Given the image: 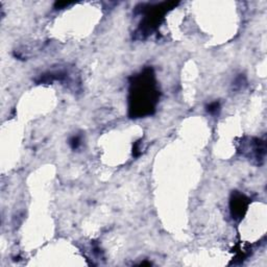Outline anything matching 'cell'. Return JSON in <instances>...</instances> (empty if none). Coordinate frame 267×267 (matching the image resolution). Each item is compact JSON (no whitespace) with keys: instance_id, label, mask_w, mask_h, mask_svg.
<instances>
[{"instance_id":"obj_1","label":"cell","mask_w":267,"mask_h":267,"mask_svg":"<svg viewBox=\"0 0 267 267\" xmlns=\"http://www.w3.org/2000/svg\"><path fill=\"white\" fill-rule=\"evenodd\" d=\"M233 214H239L241 215L242 214V208H244V200L242 199V196L239 195L238 198H234V206L233 207Z\"/></svg>"},{"instance_id":"obj_2","label":"cell","mask_w":267,"mask_h":267,"mask_svg":"<svg viewBox=\"0 0 267 267\" xmlns=\"http://www.w3.org/2000/svg\"><path fill=\"white\" fill-rule=\"evenodd\" d=\"M219 110V103L218 102H213L210 106H208V112L211 113V114H216L217 111Z\"/></svg>"},{"instance_id":"obj_3","label":"cell","mask_w":267,"mask_h":267,"mask_svg":"<svg viewBox=\"0 0 267 267\" xmlns=\"http://www.w3.org/2000/svg\"><path fill=\"white\" fill-rule=\"evenodd\" d=\"M70 144H71V146H72V148H77L78 145H79V138L73 137L72 139H71Z\"/></svg>"}]
</instances>
